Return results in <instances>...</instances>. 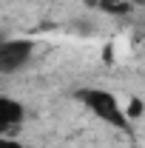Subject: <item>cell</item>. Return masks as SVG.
I'll return each mask as SVG.
<instances>
[{"mask_svg": "<svg viewBox=\"0 0 145 148\" xmlns=\"http://www.w3.org/2000/svg\"><path fill=\"white\" fill-rule=\"evenodd\" d=\"M74 97H77L91 114H97L103 123H108V125H114V128L128 131V114L122 111L120 100H117L111 91H105V88H80Z\"/></svg>", "mask_w": 145, "mask_h": 148, "instance_id": "obj_1", "label": "cell"}, {"mask_svg": "<svg viewBox=\"0 0 145 148\" xmlns=\"http://www.w3.org/2000/svg\"><path fill=\"white\" fill-rule=\"evenodd\" d=\"M34 54V43L31 40H3L0 43V71L3 74H12L23 69Z\"/></svg>", "mask_w": 145, "mask_h": 148, "instance_id": "obj_2", "label": "cell"}, {"mask_svg": "<svg viewBox=\"0 0 145 148\" xmlns=\"http://www.w3.org/2000/svg\"><path fill=\"white\" fill-rule=\"evenodd\" d=\"M23 106H20L17 100H12V97H0V131L3 134H9L12 128H17L20 123H23Z\"/></svg>", "mask_w": 145, "mask_h": 148, "instance_id": "obj_3", "label": "cell"}, {"mask_svg": "<svg viewBox=\"0 0 145 148\" xmlns=\"http://www.w3.org/2000/svg\"><path fill=\"white\" fill-rule=\"evenodd\" d=\"M97 9H103V12H108V14H128V12H131V3H128V0H100Z\"/></svg>", "mask_w": 145, "mask_h": 148, "instance_id": "obj_4", "label": "cell"}, {"mask_svg": "<svg viewBox=\"0 0 145 148\" xmlns=\"http://www.w3.org/2000/svg\"><path fill=\"white\" fill-rule=\"evenodd\" d=\"M140 114H142V103H140V100H134V103H131V108H128V120H137Z\"/></svg>", "mask_w": 145, "mask_h": 148, "instance_id": "obj_5", "label": "cell"}, {"mask_svg": "<svg viewBox=\"0 0 145 148\" xmlns=\"http://www.w3.org/2000/svg\"><path fill=\"white\" fill-rule=\"evenodd\" d=\"M0 148H17V145H14V140H0Z\"/></svg>", "mask_w": 145, "mask_h": 148, "instance_id": "obj_6", "label": "cell"}, {"mask_svg": "<svg viewBox=\"0 0 145 148\" xmlns=\"http://www.w3.org/2000/svg\"><path fill=\"white\" fill-rule=\"evenodd\" d=\"M131 6H145V0H128Z\"/></svg>", "mask_w": 145, "mask_h": 148, "instance_id": "obj_7", "label": "cell"}, {"mask_svg": "<svg viewBox=\"0 0 145 148\" xmlns=\"http://www.w3.org/2000/svg\"><path fill=\"white\" fill-rule=\"evenodd\" d=\"M85 3H88V6H100V0H85Z\"/></svg>", "mask_w": 145, "mask_h": 148, "instance_id": "obj_8", "label": "cell"}]
</instances>
